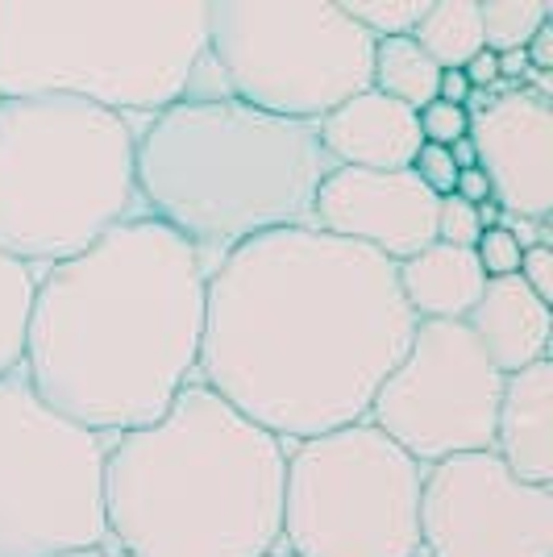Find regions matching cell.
Instances as JSON below:
<instances>
[{"instance_id": "6da1fadb", "label": "cell", "mask_w": 553, "mask_h": 557, "mask_svg": "<svg viewBox=\"0 0 553 557\" xmlns=\"http://www.w3.org/2000/svg\"><path fill=\"white\" fill-rule=\"evenodd\" d=\"M395 262L312 225L237 246L205 283L196 379L279 442L367 420L413 342Z\"/></svg>"}, {"instance_id": "7a4b0ae2", "label": "cell", "mask_w": 553, "mask_h": 557, "mask_svg": "<svg viewBox=\"0 0 553 557\" xmlns=\"http://www.w3.org/2000/svg\"><path fill=\"white\" fill-rule=\"evenodd\" d=\"M205 267L175 230L130 216L84 255L38 271L25 379L59 417L116 437L155 420L196 379Z\"/></svg>"}, {"instance_id": "3957f363", "label": "cell", "mask_w": 553, "mask_h": 557, "mask_svg": "<svg viewBox=\"0 0 553 557\" xmlns=\"http://www.w3.org/2000/svg\"><path fill=\"white\" fill-rule=\"evenodd\" d=\"M283 479L287 442L192 379L155 424L109 437L105 545L125 557H271Z\"/></svg>"}, {"instance_id": "277c9868", "label": "cell", "mask_w": 553, "mask_h": 557, "mask_svg": "<svg viewBox=\"0 0 553 557\" xmlns=\"http://www.w3.org/2000/svg\"><path fill=\"white\" fill-rule=\"evenodd\" d=\"M329 171L317 125L258 113L233 96L180 100L146 116L134 141L142 212L180 233L205 275L258 233L312 225Z\"/></svg>"}, {"instance_id": "5b68a950", "label": "cell", "mask_w": 553, "mask_h": 557, "mask_svg": "<svg viewBox=\"0 0 553 557\" xmlns=\"http://www.w3.org/2000/svg\"><path fill=\"white\" fill-rule=\"evenodd\" d=\"M208 4L0 0V100L71 96L116 116H159L192 96Z\"/></svg>"}, {"instance_id": "8992f818", "label": "cell", "mask_w": 553, "mask_h": 557, "mask_svg": "<svg viewBox=\"0 0 553 557\" xmlns=\"http://www.w3.org/2000/svg\"><path fill=\"white\" fill-rule=\"evenodd\" d=\"M138 121L71 96L0 100V250L47 271L142 216Z\"/></svg>"}, {"instance_id": "52a82bcc", "label": "cell", "mask_w": 553, "mask_h": 557, "mask_svg": "<svg viewBox=\"0 0 553 557\" xmlns=\"http://www.w3.org/2000/svg\"><path fill=\"white\" fill-rule=\"evenodd\" d=\"M425 466L370 420L287 445L283 529L287 557H416Z\"/></svg>"}, {"instance_id": "ba28073f", "label": "cell", "mask_w": 553, "mask_h": 557, "mask_svg": "<svg viewBox=\"0 0 553 557\" xmlns=\"http://www.w3.org/2000/svg\"><path fill=\"white\" fill-rule=\"evenodd\" d=\"M208 59L233 100L317 125L370 88L374 38L342 4L225 0L208 4Z\"/></svg>"}, {"instance_id": "9c48e42d", "label": "cell", "mask_w": 553, "mask_h": 557, "mask_svg": "<svg viewBox=\"0 0 553 557\" xmlns=\"http://www.w3.org/2000/svg\"><path fill=\"white\" fill-rule=\"evenodd\" d=\"M109 437L59 417L25 371L0 379V557L105 545Z\"/></svg>"}, {"instance_id": "30bf717a", "label": "cell", "mask_w": 553, "mask_h": 557, "mask_svg": "<svg viewBox=\"0 0 553 557\" xmlns=\"http://www.w3.org/2000/svg\"><path fill=\"white\" fill-rule=\"evenodd\" d=\"M504 374L462 321H416L413 342L379 383L367 420L420 466L483 454L495 442Z\"/></svg>"}, {"instance_id": "8fae6325", "label": "cell", "mask_w": 553, "mask_h": 557, "mask_svg": "<svg viewBox=\"0 0 553 557\" xmlns=\"http://www.w3.org/2000/svg\"><path fill=\"white\" fill-rule=\"evenodd\" d=\"M425 557H553V487L525 483L491 449L425 466Z\"/></svg>"}, {"instance_id": "7c38bea8", "label": "cell", "mask_w": 553, "mask_h": 557, "mask_svg": "<svg viewBox=\"0 0 553 557\" xmlns=\"http://www.w3.org/2000/svg\"><path fill=\"white\" fill-rule=\"evenodd\" d=\"M312 230L404 262L438 242V196L413 171L333 166L312 200Z\"/></svg>"}, {"instance_id": "4fadbf2b", "label": "cell", "mask_w": 553, "mask_h": 557, "mask_svg": "<svg viewBox=\"0 0 553 557\" xmlns=\"http://www.w3.org/2000/svg\"><path fill=\"white\" fill-rule=\"evenodd\" d=\"M470 146L491 184V200L507 216H553V100L512 88L470 113Z\"/></svg>"}, {"instance_id": "5bb4252c", "label": "cell", "mask_w": 553, "mask_h": 557, "mask_svg": "<svg viewBox=\"0 0 553 557\" xmlns=\"http://www.w3.org/2000/svg\"><path fill=\"white\" fill-rule=\"evenodd\" d=\"M317 138L333 166L408 171L420 150V125L408 104L367 88L337 104L333 113H324L317 121Z\"/></svg>"}, {"instance_id": "9a60e30c", "label": "cell", "mask_w": 553, "mask_h": 557, "mask_svg": "<svg viewBox=\"0 0 553 557\" xmlns=\"http://www.w3.org/2000/svg\"><path fill=\"white\" fill-rule=\"evenodd\" d=\"M491 454L525 483L553 487V362L504 374Z\"/></svg>"}, {"instance_id": "2e32d148", "label": "cell", "mask_w": 553, "mask_h": 557, "mask_svg": "<svg viewBox=\"0 0 553 557\" xmlns=\"http://www.w3.org/2000/svg\"><path fill=\"white\" fill-rule=\"evenodd\" d=\"M462 325L470 329V337L500 374H516L550 358L553 304L537 300L520 275L487 278L483 296L475 300Z\"/></svg>"}, {"instance_id": "e0dca14e", "label": "cell", "mask_w": 553, "mask_h": 557, "mask_svg": "<svg viewBox=\"0 0 553 557\" xmlns=\"http://www.w3.org/2000/svg\"><path fill=\"white\" fill-rule=\"evenodd\" d=\"M395 283L416 321H466V312L483 296L487 275L475 250L433 242L395 262Z\"/></svg>"}, {"instance_id": "ac0fdd59", "label": "cell", "mask_w": 553, "mask_h": 557, "mask_svg": "<svg viewBox=\"0 0 553 557\" xmlns=\"http://www.w3.org/2000/svg\"><path fill=\"white\" fill-rule=\"evenodd\" d=\"M413 42L438 71H462L483 47V22H479V0H441L429 4L425 22L416 25Z\"/></svg>"}, {"instance_id": "d6986e66", "label": "cell", "mask_w": 553, "mask_h": 557, "mask_svg": "<svg viewBox=\"0 0 553 557\" xmlns=\"http://www.w3.org/2000/svg\"><path fill=\"white\" fill-rule=\"evenodd\" d=\"M438 63L416 47L413 38H379L370 59V88L392 96L420 113L429 100H438Z\"/></svg>"}, {"instance_id": "ffe728a7", "label": "cell", "mask_w": 553, "mask_h": 557, "mask_svg": "<svg viewBox=\"0 0 553 557\" xmlns=\"http://www.w3.org/2000/svg\"><path fill=\"white\" fill-rule=\"evenodd\" d=\"M38 271L0 250V379L25 367V333L34 308Z\"/></svg>"}, {"instance_id": "44dd1931", "label": "cell", "mask_w": 553, "mask_h": 557, "mask_svg": "<svg viewBox=\"0 0 553 557\" xmlns=\"http://www.w3.org/2000/svg\"><path fill=\"white\" fill-rule=\"evenodd\" d=\"M553 17L550 0H483L479 22H483V47L491 54L525 50L529 38Z\"/></svg>"}, {"instance_id": "7402d4cb", "label": "cell", "mask_w": 553, "mask_h": 557, "mask_svg": "<svg viewBox=\"0 0 553 557\" xmlns=\"http://www.w3.org/2000/svg\"><path fill=\"white\" fill-rule=\"evenodd\" d=\"M433 0H349L342 4L349 22H358L370 38H413Z\"/></svg>"}, {"instance_id": "603a6c76", "label": "cell", "mask_w": 553, "mask_h": 557, "mask_svg": "<svg viewBox=\"0 0 553 557\" xmlns=\"http://www.w3.org/2000/svg\"><path fill=\"white\" fill-rule=\"evenodd\" d=\"M416 125H420V141L429 146H454L470 134V116L458 104H445V100H429L420 113H416Z\"/></svg>"}, {"instance_id": "cb8c5ba5", "label": "cell", "mask_w": 553, "mask_h": 557, "mask_svg": "<svg viewBox=\"0 0 553 557\" xmlns=\"http://www.w3.org/2000/svg\"><path fill=\"white\" fill-rule=\"evenodd\" d=\"M479 209L475 205H466L458 196H441L438 200V242L445 246H462V250H475V242H479Z\"/></svg>"}, {"instance_id": "d4e9b609", "label": "cell", "mask_w": 553, "mask_h": 557, "mask_svg": "<svg viewBox=\"0 0 553 557\" xmlns=\"http://www.w3.org/2000/svg\"><path fill=\"white\" fill-rule=\"evenodd\" d=\"M520 246H516V237L504 230V225H491V230L479 233V242H475V258H479V267H483L487 278H507L520 271Z\"/></svg>"}, {"instance_id": "484cf974", "label": "cell", "mask_w": 553, "mask_h": 557, "mask_svg": "<svg viewBox=\"0 0 553 557\" xmlns=\"http://www.w3.org/2000/svg\"><path fill=\"white\" fill-rule=\"evenodd\" d=\"M420 187H429L433 196H454V184H458V166L450 159V150L445 146H429V141H420V150H416V159L408 163Z\"/></svg>"}, {"instance_id": "4316f807", "label": "cell", "mask_w": 553, "mask_h": 557, "mask_svg": "<svg viewBox=\"0 0 553 557\" xmlns=\"http://www.w3.org/2000/svg\"><path fill=\"white\" fill-rule=\"evenodd\" d=\"M516 275L525 278V287H529L537 300L553 304V250L550 246H529L525 255H520V271Z\"/></svg>"}, {"instance_id": "83f0119b", "label": "cell", "mask_w": 553, "mask_h": 557, "mask_svg": "<svg viewBox=\"0 0 553 557\" xmlns=\"http://www.w3.org/2000/svg\"><path fill=\"white\" fill-rule=\"evenodd\" d=\"M525 59H529V71H537V75H553V17L529 38Z\"/></svg>"}, {"instance_id": "f1b7e54d", "label": "cell", "mask_w": 553, "mask_h": 557, "mask_svg": "<svg viewBox=\"0 0 553 557\" xmlns=\"http://www.w3.org/2000/svg\"><path fill=\"white\" fill-rule=\"evenodd\" d=\"M462 75H466L470 92H475V88H495V84H500V63H495V54H491V50H479V54L462 67Z\"/></svg>"}, {"instance_id": "f546056e", "label": "cell", "mask_w": 553, "mask_h": 557, "mask_svg": "<svg viewBox=\"0 0 553 557\" xmlns=\"http://www.w3.org/2000/svg\"><path fill=\"white\" fill-rule=\"evenodd\" d=\"M454 196L466 200V205H487L491 200V184H487V175L479 166H470V171H458V184H454Z\"/></svg>"}, {"instance_id": "4dcf8cb0", "label": "cell", "mask_w": 553, "mask_h": 557, "mask_svg": "<svg viewBox=\"0 0 553 557\" xmlns=\"http://www.w3.org/2000/svg\"><path fill=\"white\" fill-rule=\"evenodd\" d=\"M438 100L466 109V100H470V84H466V75H462V71H441L438 75Z\"/></svg>"}, {"instance_id": "1f68e13d", "label": "cell", "mask_w": 553, "mask_h": 557, "mask_svg": "<svg viewBox=\"0 0 553 557\" xmlns=\"http://www.w3.org/2000/svg\"><path fill=\"white\" fill-rule=\"evenodd\" d=\"M450 159H454V166L458 171H470V166H479V159H475V146H470V138H462L450 146Z\"/></svg>"}, {"instance_id": "d6a6232c", "label": "cell", "mask_w": 553, "mask_h": 557, "mask_svg": "<svg viewBox=\"0 0 553 557\" xmlns=\"http://www.w3.org/2000/svg\"><path fill=\"white\" fill-rule=\"evenodd\" d=\"M63 557H125V554H116L113 545H93V549H75V554H63Z\"/></svg>"}, {"instance_id": "836d02e7", "label": "cell", "mask_w": 553, "mask_h": 557, "mask_svg": "<svg viewBox=\"0 0 553 557\" xmlns=\"http://www.w3.org/2000/svg\"><path fill=\"white\" fill-rule=\"evenodd\" d=\"M271 557H287V554H271Z\"/></svg>"}, {"instance_id": "e575fe53", "label": "cell", "mask_w": 553, "mask_h": 557, "mask_svg": "<svg viewBox=\"0 0 553 557\" xmlns=\"http://www.w3.org/2000/svg\"><path fill=\"white\" fill-rule=\"evenodd\" d=\"M416 557H425V554H416Z\"/></svg>"}]
</instances>
